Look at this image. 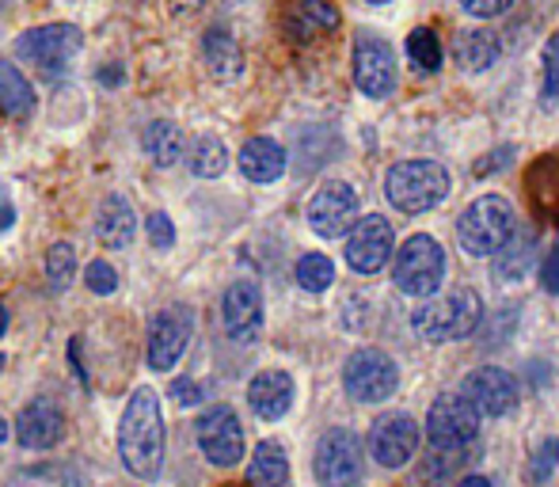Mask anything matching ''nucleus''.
<instances>
[{"mask_svg":"<svg viewBox=\"0 0 559 487\" xmlns=\"http://www.w3.org/2000/svg\"><path fill=\"white\" fill-rule=\"evenodd\" d=\"M118 458H122L126 473L138 480L153 484L164 465V419H160V400L153 389H133L126 400V412L118 419Z\"/></svg>","mask_w":559,"mask_h":487,"instance_id":"obj_1","label":"nucleus"},{"mask_svg":"<svg viewBox=\"0 0 559 487\" xmlns=\"http://www.w3.org/2000/svg\"><path fill=\"white\" fill-rule=\"evenodd\" d=\"M479 317H484L479 294L468 286H456V289H449L445 297H435V301L419 305V309L412 312V328H415V335H423L427 343H453L476 332Z\"/></svg>","mask_w":559,"mask_h":487,"instance_id":"obj_2","label":"nucleus"},{"mask_svg":"<svg viewBox=\"0 0 559 487\" xmlns=\"http://www.w3.org/2000/svg\"><path fill=\"white\" fill-rule=\"evenodd\" d=\"M384 194L400 214H427L449 194V171L435 161H400L384 176Z\"/></svg>","mask_w":559,"mask_h":487,"instance_id":"obj_3","label":"nucleus"},{"mask_svg":"<svg viewBox=\"0 0 559 487\" xmlns=\"http://www.w3.org/2000/svg\"><path fill=\"white\" fill-rule=\"evenodd\" d=\"M514 237V206L502 194H479L456 222V240L461 251L476 259H487Z\"/></svg>","mask_w":559,"mask_h":487,"instance_id":"obj_4","label":"nucleus"},{"mask_svg":"<svg viewBox=\"0 0 559 487\" xmlns=\"http://www.w3.org/2000/svg\"><path fill=\"white\" fill-rule=\"evenodd\" d=\"M392 282L412 297H435L445 282V248L427 233L407 237L392 263Z\"/></svg>","mask_w":559,"mask_h":487,"instance_id":"obj_5","label":"nucleus"},{"mask_svg":"<svg viewBox=\"0 0 559 487\" xmlns=\"http://www.w3.org/2000/svg\"><path fill=\"white\" fill-rule=\"evenodd\" d=\"M320 487H358L366 476V453H361V438L350 427H335L320 438L317 458H312Z\"/></svg>","mask_w":559,"mask_h":487,"instance_id":"obj_6","label":"nucleus"},{"mask_svg":"<svg viewBox=\"0 0 559 487\" xmlns=\"http://www.w3.org/2000/svg\"><path fill=\"white\" fill-rule=\"evenodd\" d=\"M396 384H400V369L384 351L361 347L346 358L343 389H346V396L358 400V404H384V400L396 392Z\"/></svg>","mask_w":559,"mask_h":487,"instance_id":"obj_7","label":"nucleus"},{"mask_svg":"<svg viewBox=\"0 0 559 487\" xmlns=\"http://www.w3.org/2000/svg\"><path fill=\"white\" fill-rule=\"evenodd\" d=\"M354 84L369 99H389L396 92V50L373 31H358L354 38Z\"/></svg>","mask_w":559,"mask_h":487,"instance_id":"obj_8","label":"nucleus"},{"mask_svg":"<svg viewBox=\"0 0 559 487\" xmlns=\"http://www.w3.org/2000/svg\"><path fill=\"white\" fill-rule=\"evenodd\" d=\"M479 435V412L464 392H445L427 412V438L435 450H464Z\"/></svg>","mask_w":559,"mask_h":487,"instance_id":"obj_9","label":"nucleus"},{"mask_svg":"<svg viewBox=\"0 0 559 487\" xmlns=\"http://www.w3.org/2000/svg\"><path fill=\"white\" fill-rule=\"evenodd\" d=\"M194 335V317L187 305H168L148 320V343H145V358L148 369L156 373H168L179 358L187 355V343Z\"/></svg>","mask_w":559,"mask_h":487,"instance_id":"obj_10","label":"nucleus"},{"mask_svg":"<svg viewBox=\"0 0 559 487\" xmlns=\"http://www.w3.org/2000/svg\"><path fill=\"white\" fill-rule=\"evenodd\" d=\"M84 50V31L73 23H50V27L23 31L15 38V54L23 61H35L38 69H66Z\"/></svg>","mask_w":559,"mask_h":487,"instance_id":"obj_11","label":"nucleus"},{"mask_svg":"<svg viewBox=\"0 0 559 487\" xmlns=\"http://www.w3.org/2000/svg\"><path fill=\"white\" fill-rule=\"evenodd\" d=\"M309 225L317 237L335 240L343 233H350L358 225V191L343 179L324 183L317 194L309 199Z\"/></svg>","mask_w":559,"mask_h":487,"instance_id":"obj_12","label":"nucleus"},{"mask_svg":"<svg viewBox=\"0 0 559 487\" xmlns=\"http://www.w3.org/2000/svg\"><path fill=\"white\" fill-rule=\"evenodd\" d=\"M415 450H419V423L407 412H384L369 427V453L377 465L404 468L415 458Z\"/></svg>","mask_w":559,"mask_h":487,"instance_id":"obj_13","label":"nucleus"},{"mask_svg":"<svg viewBox=\"0 0 559 487\" xmlns=\"http://www.w3.org/2000/svg\"><path fill=\"white\" fill-rule=\"evenodd\" d=\"M194 438H199V450L206 453L210 465L233 468L243 458V427L236 419L233 407H210L199 423H194Z\"/></svg>","mask_w":559,"mask_h":487,"instance_id":"obj_14","label":"nucleus"},{"mask_svg":"<svg viewBox=\"0 0 559 487\" xmlns=\"http://www.w3.org/2000/svg\"><path fill=\"white\" fill-rule=\"evenodd\" d=\"M392 248H396V237H392L389 217L381 214H366L358 217L350 233H346V263L358 274H377L384 263L392 259Z\"/></svg>","mask_w":559,"mask_h":487,"instance_id":"obj_15","label":"nucleus"},{"mask_svg":"<svg viewBox=\"0 0 559 487\" xmlns=\"http://www.w3.org/2000/svg\"><path fill=\"white\" fill-rule=\"evenodd\" d=\"M461 392L472 400V407H476L479 415H487V419H499V415L514 412L518 396H522V389H518L514 373H507L502 366H479V369H472V373L464 377Z\"/></svg>","mask_w":559,"mask_h":487,"instance_id":"obj_16","label":"nucleus"},{"mask_svg":"<svg viewBox=\"0 0 559 487\" xmlns=\"http://www.w3.org/2000/svg\"><path fill=\"white\" fill-rule=\"evenodd\" d=\"M343 15L332 0H289L282 8V31H286L289 43L297 46H309V43H320V38L335 35Z\"/></svg>","mask_w":559,"mask_h":487,"instance_id":"obj_17","label":"nucleus"},{"mask_svg":"<svg viewBox=\"0 0 559 487\" xmlns=\"http://www.w3.org/2000/svg\"><path fill=\"white\" fill-rule=\"evenodd\" d=\"M222 320L233 343H255L263 332V294L255 282H233L222 297Z\"/></svg>","mask_w":559,"mask_h":487,"instance_id":"obj_18","label":"nucleus"},{"mask_svg":"<svg viewBox=\"0 0 559 487\" xmlns=\"http://www.w3.org/2000/svg\"><path fill=\"white\" fill-rule=\"evenodd\" d=\"M66 438V412L50 396H35L15 419V442L23 450H53Z\"/></svg>","mask_w":559,"mask_h":487,"instance_id":"obj_19","label":"nucleus"},{"mask_svg":"<svg viewBox=\"0 0 559 487\" xmlns=\"http://www.w3.org/2000/svg\"><path fill=\"white\" fill-rule=\"evenodd\" d=\"M248 404L259 419L274 423L294 407V377L282 373V369H263V373L251 377L248 384Z\"/></svg>","mask_w":559,"mask_h":487,"instance_id":"obj_20","label":"nucleus"},{"mask_svg":"<svg viewBox=\"0 0 559 487\" xmlns=\"http://www.w3.org/2000/svg\"><path fill=\"white\" fill-rule=\"evenodd\" d=\"M499 58H502V43L495 31L468 27L453 38V61L461 66V73H487Z\"/></svg>","mask_w":559,"mask_h":487,"instance_id":"obj_21","label":"nucleus"},{"mask_svg":"<svg viewBox=\"0 0 559 487\" xmlns=\"http://www.w3.org/2000/svg\"><path fill=\"white\" fill-rule=\"evenodd\" d=\"M240 171L251 183H278L286 171V149L271 138H251L240 149Z\"/></svg>","mask_w":559,"mask_h":487,"instance_id":"obj_22","label":"nucleus"},{"mask_svg":"<svg viewBox=\"0 0 559 487\" xmlns=\"http://www.w3.org/2000/svg\"><path fill=\"white\" fill-rule=\"evenodd\" d=\"M133 233H138V217H133V206L122 199V194H107L99 202V214H96V237L104 248H130Z\"/></svg>","mask_w":559,"mask_h":487,"instance_id":"obj_23","label":"nucleus"},{"mask_svg":"<svg viewBox=\"0 0 559 487\" xmlns=\"http://www.w3.org/2000/svg\"><path fill=\"white\" fill-rule=\"evenodd\" d=\"M202 61H206L214 81H236L243 73V50L225 27L206 31V38H202Z\"/></svg>","mask_w":559,"mask_h":487,"instance_id":"obj_24","label":"nucleus"},{"mask_svg":"<svg viewBox=\"0 0 559 487\" xmlns=\"http://www.w3.org/2000/svg\"><path fill=\"white\" fill-rule=\"evenodd\" d=\"M141 149H145L148 161H153L156 168H176V164L187 156V138L176 122L156 119L145 126V133H141Z\"/></svg>","mask_w":559,"mask_h":487,"instance_id":"obj_25","label":"nucleus"},{"mask_svg":"<svg viewBox=\"0 0 559 487\" xmlns=\"http://www.w3.org/2000/svg\"><path fill=\"white\" fill-rule=\"evenodd\" d=\"M0 115H8L15 122L35 115V88L12 61H0Z\"/></svg>","mask_w":559,"mask_h":487,"instance_id":"obj_26","label":"nucleus"},{"mask_svg":"<svg viewBox=\"0 0 559 487\" xmlns=\"http://www.w3.org/2000/svg\"><path fill=\"white\" fill-rule=\"evenodd\" d=\"M289 458L278 442H259L248 465V487H286Z\"/></svg>","mask_w":559,"mask_h":487,"instance_id":"obj_27","label":"nucleus"},{"mask_svg":"<svg viewBox=\"0 0 559 487\" xmlns=\"http://www.w3.org/2000/svg\"><path fill=\"white\" fill-rule=\"evenodd\" d=\"M533 256H537V233L533 229H514V237L495 251V266H499L502 278H522L530 271Z\"/></svg>","mask_w":559,"mask_h":487,"instance_id":"obj_28","label":"nucleus"},{"mask_svg":"<svg viewBox=\"0 0 559 487\" xmlns=\"http://www.w3.org/2000/svg\"><path fill=\"white\" fill-rule=\"evenodd\" d=\"M187 164H191V171L199 179L225 176V168H228V149H225V141L214 138V133H202V138L191 145V153H187Z\"/></svg>","mask_w":559,"mask_h":487,"instance_id":"obj_29","label":"nucleus"},{"mask_svg":"<svg viewBox=\"0 0 559 487\" xmlns=\"http://www.w3.org/2000/svg\"><path fill=\"white\" fill-rule=\"evenodd\" d=\"M530 194H533V202H537L540 214H556L559 210V161L556 156H545V161L533 164Z\"/></svg>","mask_w":559,"mask_h":487,"instance_id":"obj_30","label":"nucleus"},{"mask_svg":"<svg viewBox=\"0 0 559 487\" xmlns=\"http://www.w3.org/2000/svg\"><path fill=\"white\" fill-rule=\"evenodd\" d=\"M335 282V263L320 251H309V256L297 259V286L309 289V294H324Z\"/></svg>","mask_w":559,"mask_h":487,"instance_id":"obj_31","label":"nucleus"},{"mask_svg":"<svg viewBox=\"0 0 559 487\" xmlns=\"http://www.w3.org/2000/svg\"><path fill=\"white\" fill-rule=\"evenodd\" d=\"M407 58L423 69V73H438L442 69V43L430 27H415L407 35Z\"/></svg>","mask_w":559,"mask_h":487,"instance_id":"obj_32","label":"nucleus"},{"mask_svg":"<svg viewBox=\"0 0 559 487\" xmlns=\"http://www.w3.org/2000/svg\"><path fill=\"white\" fill-rule=\"evenodd\" d=\"M73 274H76V251H73V243H53V248L46 251V278H50V286L53 289H69Z\"/></svg>","mask_w":559,"mask_h":487,"instance_id":"obj_33","label":"nucleus"},{"mask_svg":"<svg viewBox=\"0 0 559 487\" xmlns=\"http://www.w3.org/2000/svg\"><path fill=\"white\" fill-rule=\"evenodd\" d=\"M559 99V31L545 43V81H540V107L552 111Z\"/></svg>","mask_w":559,"mask_h":487,"instance_id":"obj_34","label":"nucleus"},{"mask_svg":"<svg viewBox=\"0 0 559 487\" xmlns=\"http://www.w3.org/2000/svg\"><path fill=\"white\" fill-rule=\"evenodd\" d=\"M84 286H88L92 294H99V297L115 294V289H118V271L107 263V259H92V263L84 266Z\"/></svg>","mask_w":559,"mask_h":487,"instance_id":"obj_35","label":"nucleus"},{"mask_svg":"<svg viewBox=\"0 0 559 487\" xmlns=\"http://www.w3.org/2000/svg\"><path fill=\"white\" fill-rule=\"evenodd\" d=\"M145 233H148V240H153V248H160V251H168L171 243H176V225H171V217L160 214V210L145 217Z\"/></svg>","mask_w":559,"mask_h":487,"instance_id":"obj_36","label":"nucleus"},{"mask_svg":"<svg viewBox=\"0 0 559 487\" xmlns=\"http://www.w3.org/2000/svg\"><path fill=\"white\" fill-rule=\"evenodd\" d=\"M456 4L468 15H476V20H495V15H507L518 0H456Z\"/></svg>","mask_w":559,"mask_h":487,"instance_id":"obj_37","label":"nucleus"},{"mask_svg":"<svg viewBox=\"0 0 559 487\" xmlns=\"http://www.w3.org/2000/svg\"><path fill=\"white\" fill-rule=\"evenodd\" d=\"M556 461H559V442H545V446H540L537 458H533V480L545 484L548 476H552Z\"/></svg>","mask_w":559,"mask_h":487,"instance_id":"obj_38","label":"nucleus"},{"mask_svg":"<svg viewBox=\"0 0 559 487\" xmlns=\"http://www.w3.org/2000/svg\"><path fill=\"white\" fill-rule=\"evenodd\" d=\"M540 286L548 294H559V243L545 256V263H540Z\"/></svg>","mask_w":559,"mask_h":487,"instance_id":"obj_39","label":"nucleus"},{"mask_svg":"<svg viewBox=\"0 0 559 487\" xmlns=\"http://www.w3.org/2000/svg\"><path fill=\"white\" fill-rule=\"evenodd\" d=\"M171 396H176L179 404H187V407H191V404H199V400L206 396V392H202L194 381H187V377H176V381H171Z\"/></svg>","mask_w":559,"mask_h":487,"instance_id":"obj_40","label":"nucleus"},{"mask_svg":"<svg viewBox=\"0 0 559 487\" xmlns=\"http://www.w3.org/2000/svg\"><path fill=\"white\" fill-rule=\"evenodd\" d=\"M168 8L176 15H191V12H199V8H206V0H168Z\"/></svg>","mask_w":559,"mask_h":487,"instance_id":"obj_41","label":"nucleus"},{"mask_svg":"<svg viewBox=\"0 0 559 487\" xmlns=\"http://www.w3.org/2000/svg\"><path fill=\"white\" fill-rule=\"evenodd\" d=\"M12 222H15V210H12V202H8V199H0V233H4V229H12Z\"/></svg>","mask_w":559,"mask_h":487,"instance_id":"obj_42","label":"nucleus"},{"mask_svg":"<svg viewBox=\"0 0 559 487\" xmlns=\"http://www.w3.org/2000/svg\"><path fill=\"white\" fill-rule=\"evenodd\" d=\"M456 487H491V480H484V476H464Z\"/></svg>","mask_w":559,"mask_h":487,"instance_id":"obj_43","label":"nucleus"},{"mask_svg":"<svg viewBox=\"0 0 559 487\" xmlns=\"http://www.w3.org/2000/svg\"><path fill=\"white\" fill-rule=\"evenodd\" d=\"M99 81H104V84H118V81H122V69H104V73H99Z\"/></svg>","mask_w":559,"mask_h":487,"instance_id":"obj_44","label":"nucleus"},{"mask_svg":"<svg viewBox=\"0 0 559 487\" xmlns=\"http://www.w3.org/2000/svg\"><path fill=\"white\" fill-rule=\"evenodd\" d=\"M8 438H12V430H8V419L0 415V442H8Z\"/></svg>","mask_w":559,"mask_h":487,"instance_id":"obj_45","label":"nucleus"},{"mask_svg":"<svg viewBox=\"0 0 559 487\" xmlns=\"http://www.w3.org/2000/svg\"><path fill=\"white\" fill-rule=\"evenodd\" d=\"M4 332H8V309L0 305V335H4Z\"/></svg>","mask_w":559,"mask_h":487,"instance_id":"obj_46","label":"nucleus"},{"mask_svg":"<svg viewBox=\"0 0 559 487\" xmlns=\"http://www.w3.org/2000/svg\"><path fill=\"white\" fill-rule=\"evenodd\" d=\"M366 4H389V0H366Z\"/></svg>","mask_w":559,"mask_h":487,"instance_id":"obj_47","label":"nucleus"}]
</instances>
